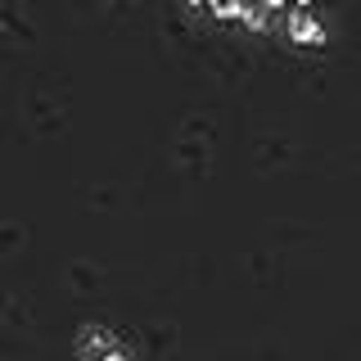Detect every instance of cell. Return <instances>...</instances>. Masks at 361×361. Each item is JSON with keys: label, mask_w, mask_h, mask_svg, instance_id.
<instances>
[{"label": "cell", "mask_w": 361, "mask_h": 361, "mask_svg": "<svg viewBox=\"0 0 361 361\" xmlns=\"http://www.w3.org/2000/svg\"><path fill=\"white\" fill-rule=\"evenodd\" d=\"M285 37L293 45H325V18L307 5H293L285 9Z\"/></svg>", "instance_id": "obj_1"}, {"label": "cell", "mask_w": 361, "mask_h": 361, "mask_svg": "<svg viewBox=\"0 0 361 361\" xmlns=\"http://www.w3.org/2000/svg\"><path fill=\"white\" fill-rule=\"evenodd\" d=\"M99 361H131V353H127V348H118V343H109V348H104V357H99Z\"/></svg>", "instance_id": "obj_2"}]
</instances>
